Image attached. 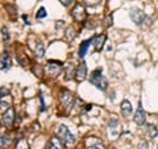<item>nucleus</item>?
<instances>
[{"label": "nucleus", "mask_w": 158, "mask_h": 149, "mask_svg": "<svg viewBox=\"0 0 158 149\" xmlns=\"http://www.w3.org/2000/svg\"><path fill=\"white\" fill-rule=\"evenodd\" d=\"M133 120L137 125H144L145 121H146V112H145V109L141 107V104H140V107L137 108V111H136Z\"/></svg>", "instance_id": "7"}, {"label": "nucleus", "mask_w": 158, "mask_h": 149, "mask_svg": "<svg viewBox=\"0 0 158 149\" xmlns=\"http://www.w3.org/2000/svg\"><path fill=\"white\" fill-rule=\"evenodd\" d=\"M86 77H87V66L85 62H82L78 65V67L75 70V78L78 82H82L86 79Z\"/></svg>", "instance_id": "8"}, {"label": "nucleus", "mask_w": 158, "mask_h": 149, "mask_svg": "<svg viewBox=\"0 0 158 149\" xmlns=\"http://www.w3.org/2000/svg\"><path fill=\"white\" fill-rule=\"evenodd\" d=\"M15 149H29L26 140H25V139H19V140L16 141V147H15Z\"/></svg>", "instance_id": "16"}, {"label": "nucleus", "mask_w": 158, "mask_h": 149, "mask_svg": "<svg viewBox=\"0 0 158 149\" xmlns=\"http://www.w3.org/2000/svg\"><path fill=\"white\" fill-rule=\"evenodd\" d=\"M148 133H149V136H150L152 139H154L156 136L158 135L157 127H156V125H149V127H148Z\"/></svg>", "instance_id": "18"}, {"label": "nucleus", "mask_w": 158, "mask_h": 149, "mask_svg": "<svg viewBox=\"0 0 158 149\" xmlns=\"http://www.w3.org/2000/svg\"><path fill=\"white\" fill-rule=\"evenodd\" d=\"M129 16H130L132 21H133L136 25H141V24L144 23V20H145V13H144V11L140 10V8H137V7L130 8Z\"/></svg>", "instance_id": "4"}, {"label": "nucleus", "mask_w": 158, "mask_h": 149, "mask_svg": "<svg viewBox=\"0 0 158 149\" xmlns=\"http://www.w3.org/2000/svg\"><path fill=\"white\" fill-rule=\"evenodd\" d=\"M74 37H75V30H74L73 27H69L67 29H66V40L73 41Z\"/></svg>", "instance_id": "17"}, {"label": "nucleus", "mask_w": 158, "mask_h": 149, "mask_svg": "<svg viewBox=\"0 0 158 149\" xmlns=\"http://www.w3.org/2000/svg\"><path fill=\"white\" fill-rule=\"evenodd\" d=\"M62 25H63V21H62V20H59V21H57L55 27H57V28H61V27H62Z\"/></svg>", "instance_id": "28"}, {"label": "nucleus", "mask_w": 158, "mask_h": 149, "mask_svg": "<svg viewBox=\"0 0 158 149\" xmlns=\"http://www.w3.org/2000/svg\"><path fill=\"white\" fill-rule=\"evenodd\" d=\"M71 15L77 21H83L86 19V10H85V7L82 6V4H75V7L73 8V11H71Z\"/></svg>", "instance_id": "6"}, {"label": "nucleus", "mask_w": 158, "mask_h": 149, "mask_svg": "<svg viewBox=\"0 0 158 149\" xmlns=\"http://www.w3.org/2000/svg\"><path fill=\"white\" fill-rule=\"evenodd\" d=\"M87 4H90V6H95V4H98L100 0H86Z\"/></svg>", "instance_id": "26"}, {"label": "nucleus", "mask_w": 158, "mask_h": 149, "mask_svg": "<svg viewBox=\"0 0 158 149\" xmlns=\"http://www.w3.org/2000/svg\"><path fill=\"white\" fill-rule=\"evenodd\" d=\"M32 49H33V52H34V55H36V58H42L43 57V53H45V49H43V45L41 44V41H34L32 45Z\"/></svg>", "instance_id": "10"}, {"label": "nucleus", "mask_w": 158, "mask_h": 149, "mask_svg": "<svg viewBox=\"0 0 158 149\" xmlns=\"http://www.w3.org/2000/svg\"><path fill=\"white\" fill-rule=\"evenodd\" d=\"M121 113L124 116H129L132 113V103L129 100H122L121 102Z\"/></svg>", "instance_id": "13"}, {"label": "nucleus", "mask_w": 158, "mask_h": 149, "mask_svg": "<svg viewBox=\"0 0 158 149\" xmlns=\"http://www.w3.org/2000/svg\"><path fill=\"white\" fill-rule=\"evenodd\" d=\"M9 65H11V57L8 54V52H4L2 54V70L8 69Z\"/></svg>", "instance_id": "15"}, {"label": "nucleus", "mask_w": 158, "mask_h": 149, "mask_svg": "<svg viewBox=\"0 0 158 149\" xmlns=\"http://www.w3.org/2000/svg\"><path fill=\"white\" fill-rule=\"evenodd\" d=\"M13 119H15V111H13L12 107H9L6 112L3 113V123L7 127H11L12 123H13Z\"/></svg>", "instance_id": "9"}, {"label": "nucleus", "mask_w": 158, "mask_h": 149, "mask_svg": "<svg viewBox=\"0 0 158 149\" xmlns=\"http://www.w3.org/2000/svg\"><path fill=\"white\" fill-rule=\"evenodd\" d=\"M0 91H2V96H3V98H4V96H6V95L8 94V91H7L6 89H4V86L2 87V89H0Z\"/></svg>", "instance_id": "27"}, {"label": "nucleus", "mask_w": 158, "mask_h": 149, "mask_svg": "<svg viewBox=\"0 0 158 149\" xmlns=\"http://www.w3.org/2000/svg\"><path fill=\"white\" fill-rule=\"evenodd\" d=\"M47 145H49V149H65V144L58 137H51Z\"/></svg>", "instance_id": "11"}, {"label": "nucleus", "mask_w": 158, "mask_h": 149, "mask_svg": "<svg viewBox=\"0 0 158 149\" xmlns=\"http://www.w3.org/2000/svg\"><path fill=\"white\" fill-rule=\"evenodd\" d=\"M59 103L63 106V108H66L67 111H70L73 107V103H74V98H73V94L70 93L69 90L63 89L59 94Z\"/></svg>", "instance_id": "3"}, {"label": "nucleus", "mask_w": 158, "mask_h": 149, "mask_svg": "<svg viewBox=\"0 0 158 149\" xmlns=\"http://www.w3.org/2000/svg\"><path fill=\"white\" fill-rule=\"evenodd\" d=\"M112 149H113V148H112Z\"/></svg>", "instance_id": "29"}, {"label": "nucleus", "mask_w": 158, "mask_h": 149, "mask_svg": "<svg viewBox=\"0 0 158 149\" xmlns=\"http://www.w3.org/2000/svg\"><path fill=\"white\" fill-rule=\"evenodd\" d=\"M62 65L63 63L61 62V61L50 59L49 62H47V73H49L51 77H57L61 73V70H62Z\"/></svg>", "instance_id": "5"}, {"label": "nucleus", "mask_w": 158, "mask_h": 149, "mask_svg": "<svg viewBox=\"0 0 158 149\" xmlns=\"http://www.w3.org/2000/svg\"><path fill=\"white\" fill-rule=\"evenodd\" d=\"M105 34H102V36H96L94 37V46H95V50L99 52L103 49V45H104V41H105Z\"/></svg>", "instance_id": "12"}, {"label": "nucleus", "mask_w": 158, "mask_h": 149, "mask_svg": "<svg viewBox=\"0 0 158 149\" xmlns=\"http://www.w3.org/2000/svg\"><path fill=\"white\" fill-rule=\"evenodd\" d=\"M138 149H149L148 143L145 141V140H141V141L138 143Z\"/></svg>", "instance_id": "23"}, {"label": "nucleus", "mask_w": 158, "mask_h": 149, "mask_svg": "<svg viewBox=\"0 0 158 149\" xmlns=\"http://www.w3.org/2000/svg\"><path fill=\"white\" fill-rule=\"evenodd\" d=\"M57 135H58V139L65 144V147H67L75 141V137L73 136V133L70 132L67 127L63 125V124L58 125V128H57Z\"/></svg>", "instance_id": "2"}, {"label": "nucleus", "mask_w": 158, "mask_h": 149, "mask_svg": "<svg viewBox=\"0 0 158 149\" xmlns=\"http://www.w3.org/2000/svg\"><path fill=\"white\" fill-rule=\"evenodd\" d=\"M2 37H3L4 42L9 40V34H8V29L7 28H2Z\"/></svg>", "instance_id": "21"}, {"label": "nucleus", "mask_w": 158, "mask_h": 149, "mask_svg": "<svg viewBox=\"0 0 158 149\" xmlns=\"http://www.w3.org/2000/svg\"><path fill=\"white\" fill-rule=\"evenodd\" d=\"M59 2H61V3H62V4H63V6H65V7H69V6H70V4H71V3H73V0H59Z\"/></svg>", "instance_id": "25"}, {"label": "nucleus", "mask_w": 158, "mask_h": 149, "mask_svg": "<svg viewBox=\"0 0 158 149\" xmlns=\"http://www.w3.org/2000/svg\"><path fill=\"white\" fill-rule=\"evenodd\" d=\"M94 42V38H90V40H86V41H83L81 44V48H79V58H83L86 54V52H87V48L90 46V44Z\"/></svg>", "instance_id": "14"}, {"label": "nucleus", "mask_w": 158, "mask_h": 149, "mask_svg": "<svg viewBox=\"0 0 158 149\" xmlns=\"http://www.w3.org/2000/svg\"><path fill=\"white\" fill-rule=\"evenodd\" d=\"M73 75H75V73H74V66H73V65H70L69 69H67V71H66L65 79H66V81H70V79L73 78Z\"/></svg>", "instance_id": "19"}, {"label": "nucleus", "mask_w": 158, "mask_h": 149, "mask_svg": "<svg viewBox=\"0 0 158 149\" xmlns=\"http://www.w3.org/2000/svg\"><path fill=\"white\" fill-rule=\"evenodd\" d=\"M9 140H11V136L9 135H3L2 136V147L7 145V144L9 143Z\"/></svg>", "instance_id": "22"}, {"label": "nucleus", "mask_w": 158, "mask_h": 149, "mask_svg": "<svg viewBox=\"0 0 158 149\" xmlns=\"http://www.w3.org/2000/svg\"><path fill=\"white\" fill-rule=\"evenodd\" d=\"M87 149H104V145L103 144H100V143H98V144H94V145L88 147Z\"/></svg>", "instance_id": "24"}, {"label": "nucleus", "mask_w": 158, "mask_h": 149, "mask_svg": "<svg viewBox=\"0 0 158 149\" xmlns=\"http://www.w3.org/2000/svg\"><path fill=\"white\" fill-rule=\"evenodd\" d=\"M90 82L96 87V89H99L102 91H105L107 90V87H108V82L102 75V69L100 67L94 70V71L90 74Z\"/></svg>", "instance_id": "1"}, {"label": "nucleus", "mask_w": 158, "mask_h": 149, "mask_svg": "<svg viewBox=\"0 0 158 149\" xmlns=\"http://www.w3.org/2000/svg\"><path fill=\"white\" fill-rule=\"evenodd\" d=\"M45 16H46V11H45V8H43V7H41V8L38 10L36 17H37V19H43Z\"/></svg>", "instance_id": "20"}]
</instances>
